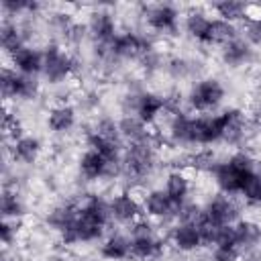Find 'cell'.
Segmentation results:
<instances>
[{
    "label": "cell",
    "mask_w": 261,
    "mask_h": 261,
    "mask_svg": "<svg viewBox=\"0 0 261 261\" xmlns=\"http://www.w3.org/2000/svg\"><path fill=\"white\" fill-rule=\"evenodd\" d=\"M257 157L249 149H234L224 159H218V163L208 173L210 181L216 186V192L239 198L249 184L251 175L259 169Z\"/></svg>",
    "instance_id": "cell-1"
},
{
    "label": "cell",
    "mask_w": 261,
    "mask_h": 261,
    "mask_svg": "<svg viewBox=\"0 0 261 261\" xmlns=\"http://www.w3.org/2000/svg\"><path fill=\"white\" fill-rule=\"evenodd\" d=\"M159 163V137L126 145L122 153V179H126V190L141 188L149 177H153Z\"/></svg>",
    "instance_id": "cell-2"
},
{
    "label": "cell",
    "mask_w": 261,
    "mask_h": 261,
    "mask_svg": "<svg viewBox=\"0 0 261 261\" xmlns=\"http://www.w3.org/2000/svg\"><path fill=\"white\" fill-rule=\"evenodd\" d=\"M120 108L122 114H133L147 126H155L167 114V96L145 88H133L122 96Z\"/></svg>",
    "instance_id": "cell-3"
},
{
    "label": "cell",
    "mask_w": 261,
    "mask_h": 261,
    "mask_svg": "<svg viewBox=\"0 0 261 261\" xmlns=\"http://www.w3.org/2000/svg\"><path fill=\"white\" fill-rule=\"evenodd\" d=\"M226 98V88L220 77L204 75L196 77L188 92L184 94V106L192 114H212L216 112Z\"/></svg>",
    "instance_id": "cell-4"
},
{
    "label": "cell",
    "mask_w": 261,
    "mask_h": 261,
    "mask_svg": "<svg viewBox=\"0 0 261 261\" xmlns=\"http://www.w3.org/2000/svg\"><path fill=\"white\" fill-rule=\"evenodd\" d=\"M139 20L143 22V29L151 33L153 37H173L181 29L184 12L179 6L169 2H157V4H141L139 6Z\"/></svg>",
    "instance_id": "cell-5"
},
{
    "label": "cell",
    "mask_w": 261,
    "mask_h": 261,
    "mask_svg": "<svg viewBox=\"0 0 261 261\" xmlns=\"http://www.w3.org/2000/svg\"><path fill=\"white\" fill-rule=\"evenodd\" d=\"M77 57L67 49V45L49 41L43 47V73L41 77L49 86H61L69 82L77 71Z\"/></svg>",
    "instance_id": "cell-6"
},
{
    "label": "cell",
    "mask_w": 261,
    "mask_h": 261,
    "mask_svg": "<svg viewBox=\"0 0 261 261\" xmlns=\"http://www.w3.org/2000/svg\"><path fill=\"white\" fill-rule=\"evenodd\" d=\"M241 212H243V208L239 204V198L214 192L202 202V220L200 222H206L212 226H228L243 218Z\"/></svg>",
    "instance_id": "cell-7"
},
{
    "label": "cell",
    "mask_w": 261,
    "mask_h": 261,
    "mask_svg": "<svg viewBox=\"0 0 261 261\" xmlns=\"http://www.w3.org/2000/svg\"><path fill=\"white\" fill-rule=\"evenodd\" d=\"M0 88H2V98L6 104L10 102H29L35 100L41 94V82L39 77H31V75H22L18 71H14L10 65L2 67V75H0Z\"/></svg>",
    "instance_id": "cell-8"
},
{
    "label": "cell",
    "mask_w": 261,
    "mask_h": 261,
    "mask_svg": "<svg viewBox=\"0 0 261 261\" xmlns=\"http://www.w3.org/2000/svg\"><path fill=\"white\" fill-rule=\"evenodd\" d=\"M143 194H139L137 190H126V188L110 194L108 202H110V214H112L114 226H126L128 228L130 224H135L139 218L145 216Z\"/></svg>",
    "instance_id": "cell-9"
},
{
    "label": "cell",
    "mask_w": 261,
    "mask_h": 261,
    "mask_svg": "<svg viewBox=\"0 0 261 261\" xmlns=\"http://www.w3.org/2000/svg\"><path fill=\"white\" fill-rule=\"evenodd\" d=\"M165 241L179 255H194L206 247L198 222H177L175 220L171 226H167Z\"/></svg>",
    "instance_id": "cell-10"
},
{
    "label": "cell",
    "mask_w": 261,
    "mask_h": 261,
    "mask_svg": "<svg viewBox=\"0 0 261 261\" xmlns=\"http://www.w3.org/2000/svg\"><path fill=\"white\" fill-rule=\"evenodd\" d=\"M86 29L92 45H110L114 37L120 33L118 18L108 6L92 8L86 16Z\"/></svg>",
    "instance_id": "cell-11"
},
{
    "label": "cell",
    "mask_w": 261,
    "mask_h": 261,
    "mask_svg": "<svg viewBox=\"0 0 261 261\" xmlns=\"http://www.w3.org/2000/svg\"><path fill=\"white\" fill-rule=\"evenodd\" d=\"M143 210L145 216L157 222L159 226H171L175 222L177 206L171 202L163 188H149L143 194Z\"/></svg>",
    "instance_id": "cell-12"
},
{
    "label": "cell",
    "mask_w": 261,
    "mask_h": 261,
    "mask_svg": "<svg viewBox=\"0 0 261 261\" xmlns=\"http://www.w3.org/2000/svg\"><path fill=\"white\" fill-rule=\"evenodd\" d=\"M212 18L208 12V6H190L184 12L181 18V29L184 33L196 41L202 47H208V37H210V27H212Z\"/></svg>",
    "instance_id": "cell-13"
},
{
    "label": "cell",
    "mask_w": 261,
    "mask_h": 261,
    "mask_svg": "<svg viewBox=\"0 0 261 261\" xmlns=\"http://www.w3.org/2000/svg\"><path fill=\"white\" fill-rule=\"evenodd\" d=\"M6 145V157H10V161L14 165H35L41 155H43V143L39 137L24 133L22 137L4 143Z\"/></svg>",
    "instance_id": "cell-14"
},
{
    "label": "cell",
    "mask_w": 261,
    "mask_h": 261,
    "mask_svg": "<svg viewBox=\"0 0 261 261\" xmlns=\"http://www.w3.org/2000/svg\"><path fill=\"white\" fill-rule=\"evenodd\" d=\"M77 108L71 102H57L47 110L45 124L51 135L65 137L77 126Z\"/></svg>",
    "instance_id": "cell-15"
},
{
    "label": "cell",
    "mask_w": 261,
    "mask_h": 261,
    "mask_svg": "<svg viewBox=\"0 0 261 261\" xmlns=\"http://www.w3.org/2000/svg\"><path fill=\"white\" fill-rule=\"evenodd\" d=\"M98 255L104 261H128L130 259V237L126 230H108L98 243Z\"/></svg>",
    "instance_id": "cell-16"
},
{
    "label": "cell",
    "mask_w": 261,
    "mask_h": 261,
    "mask_svg": "<svg viewBox=\"0 0 261 261\" xmlns=\"http://www.w3.org/2000/svg\"><path fill=\"white\" fill-rule=\"evenodd\" d=\"M165 194L171 198V202L175 206H181L184 202H188L192 198V192H194V179L190 175V171H184V169H169L165 173V179H163V186Z\"/></svg>",
    "instance_id": "cell-17"
},
{
    "label": "cell",
    "mask_w": 261,
    "mask_h": 261,
    "mask_svg": "<svg viewBox=\"0 0 261 261\" xmlns=\"http://www.w3.org/2000/svg\"><path fill=\"white\" fill-rule=\"evenodd\" d=\"M77 204H80V200H63V202L53 204V206L45 212V218H43L45 226H47L49 230L61 234L65 228H69V226L75 222L77 210H80Z\"/></svg>",
    "instance_id": "cell-18"
},
{
    "label": "cell",
    "mask_w": 261,
    "mask_h": 261,
    "mask_svg": "<svg viewBox=\"0 0 261 261\" xmlns=\"http://www.w3.org/2000/svg\"><path fill=\"white\" fill-rule=\"evenodd\" d=\"M0 45H2V51H4L6 57H12L24 45H31V37L27 33L24 24L20 20H14V18H2Z\"/></svg>",
    "instance_id": "cell-19"
},
{
    "label": "cell",
    "mask_w": 261,
    "mask_h": 261,
    "mask_svg": "<svg viewBox=\"0 0 261 261\" xmlns=\"http://www.w3.org/2000/svg\"><path fill=\"white\" fill-rule=\"evenodd\" d=\"M8 59L10 67L22 75L39 77L43 73V49H39L37 45H24Z\"/></svg>",
    "instance_id": "cell-20"
},
{
    "label": "cell",
    "mask_w": 261,
    "mask_h": 261,
    "mask_svg": "<svg viewBox=\"0 0 261 261\" xmlns=\"http://www.w3.org/2000/svg\"><path fill=\"white\" fill-rule=\"evenodd\" d=\"M151 128L153 126H147L143 120H139L133 114H122L118 118V133H120V141L124 143V147L126 145H139V143H145V141L159 137Z\"/></svg>",
    "instance_id": "cell-21"
},
{
    "label": "cell",
    "mask_w": 261,
    "mask_h": 261,
    "mask_svg": "<svg viewBox=\"0 0 261 261\" xmlns=\"http://www.w3.org/2000/svg\"><path fill=\"white\" fill-rule=\"evenodd\" d=\"M255 59V47L251 43H247L243 37H237L234 41H230L228 45L220 47V61L226 67H245L249 63H253Z\"/></svg>",
    "instance_id": "cell-22"
},
{
    "label": "cell",
    "mask_w": 261,
    "mask_h": 261,
    "mask_svg": "<svg viewBox=\"0 0 261 261\" xmlns=\"http://www.w3.org/2000/svg\"><path fill=\"white\" fill-rule=\"evenodd\" d=\"M234 245L241 255H249L261 249V226L249 218H241L239 222H234Z\"/></svg>",
    "instance_id": "cell-23"
},
{
    "label": "cell",
    "mask_w": 261,
    "mask_h": 261,
    "mask_svg": "<svg viewBox=\"0 0 261 261\" xmlns=\"http://www.w3.org/2000/svg\"><path fill=\"white\" fill-rule=\"evenodd\" d=\"M0 212H2V220H24V216L29 214V206L18 188H8V186L2 188Z\"/></svg>",
    "instance_id": "cell-24"
},
{
    "label": "cell",
    "mask_w": 261,
    "mask_h": 261,
    "mask_svg": "<svg viewBox=\"0 0 261 261\" xmlns=\"http://www.w3.org/2000/svg\"><path fill=\"white\" fill-rule=\"evenodd\" d=\"M84 143H86V149H94L98 151L104 159H108L110 163L114 161H122V153H124V143L120 141H110V139H104L100 137L98 133L94 130H86L84 133Z\"/></svg>",
    "instance_id": "cell-25"
},
{
    "label": "cell",
    "mask_w": 261,
    "mask_h": 261,
    "mask_svg": "<svg viewBox=\"0 0 261 261\" xmlns=\"http://www.w3.org/2000/svg\"><path fill=\"white\" fill-rule=\"evenodd\" d=\"M208 8H212L216 18H222V20L239 24V27L247 20V12H249V4L234 2V0H222V2H216V4H212Z\"/></svg>",
    "instance_id": "cell-26"
},
{
    "label": "cell",
    "mask_w": 261,
    "mask_h": 261,
    "mask_svg": "<svg viewBox=\"0 0 261 261\" xmlns=\"http://www.w3.org/2000/svg\"><path fill=\"white\" fill-rule=\"evenodd\" d=\"M237 37H241V27L226 22L222 18H212V27H210V37H208V47H224L230 41H234Z\"/></svg>",
    "instance_id": "cell-27"
},
{
    "label": "cell",
    "mask_w": 261,
    "mask_h": 261,
    "mask_svg": "<svg viewBox=\"0 0 261 261\" xmlns=\"http://www.w3.org/2000/svg\"><path fill=\"white\" fill-rule=\"evenodd\" d=\"M165 71L171 80L175 82H181V80H190L194 77V73L198 71L196 69V63L188 57H181V55H175V57H169L167 63H165Z\"/></svg>",
    "instance_id": "cell-28"
},
{
    "label": "cell",
    "mask_w": 261,
    "mask_h": 261,
    "mask_svg": "<svg viewBox=\"0 0 261 261\" xmlns=\"http://www.w3.org/2000/svg\"><path fill=\"white\" fill-rule=\"evenodd\" d=\"M90 130L98 133V135H100V137H104V139L120 141V133H118V118H114V116H108V114L98 116V118L92 122ZM120 143H122V141H120Z\"/></svg>",
    "instance_id": "cell-29"
},
{
    "label": "cell",
    "mask_w": 261,
    "mask_h": 261,
    "mask_svg": "<svg viewBox=\"0 0 261 261\" xmlns=\"http://www.w3.org/2000/svg\"><path fill=\"white\" fill-rule=\"evenodd\" d=\"M239 198L245 202V206H251V208L261 206V167L251 175L249 184L245 186V190Z\"/></svg>",
    "instance_id": "cell-30"
},
{
    "label": "cell",
    "mask_w": 261,
    "mask_h": 261,
    "mask_svg": "<svg viewBox=\"0 0 261 261\" xmlns=\"http://www.w3.org/2000/svg\"><path fill=\"white\" fill-rule=\"evenodd\" d=\"M20 232H22V220H2V224H0V239H2L4 249L14 245L20 239Z\"/></svg>",
    "instance_id": "cell-31"
},
{
    "label": "cell",
    "mask_w": 261,
    "mask_h": 261,
    "mask_svg": "<svg viewBox=\"0 0 261 261\" xmlns=\"http://www.w3.org/2000/svg\"><path fill=\"white\" fill-rule=\"evenodd\" d=\"M241 37L253 47H261V18H247L241 24Z\"/></svg>",
    "instance_id": "cell-32"
},
{
    "label": "cell",
    "mask_w": 261,
    "mask_h": 261,
    "mask_svg": "<svg viewBox=\"0 0 261 261\" xmlns=\"http://www.w3.org/2000/svg\"><path fill=\"white\" fill-rule=\"evenodd\" d=\"M243 255L234 247H210L208 261H241Z\"/></svg>",
    "instance_id": "cell-33"
},
{
    "label": "cell",
    "mask_w": 261,
    "mask_h": 261,
    "mask_svg": "<svg viewBox=\"0 0 261 261\" xmlns=\"http://www.w3.org/2000/svg\"><path fill=\"white\" fill-rule=\"evenodd\" d=\"M241 261H261V249H257V251H253L249 255H243Z\"/></svg>",
    "instance_id": "cell-34"
},
{
    "label": "cell",
    "mask_w": 261,
    "mask_h": 261,
    "mask_svg": "<svg viewBox=\"0 0 261 261\" xmlns=\"http://www.w3.org/2000/svg\"><path fill=\"white\" fill-rule=\"evenodd\" d=\"M2 261H12V259H8V257H4V259H2Z\"/></svg>",
    "instance_id": "cell-35"
}]
</instances>
